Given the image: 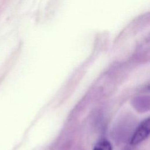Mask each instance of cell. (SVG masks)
<instances>
[{
  "label": "cell",
  "instance_id": "obj_1",
  "mask_svg": "<svg viewBox=\"0 0 150 150\" xmlns=\"http://www.w3.org/2000/svg\"><path fill=\"white\" fill-rule=\"evenodd\" d=\"M150 132V120L147 118L143 120L137 127L130 138V144L137 145L146 139Z\"/></svg>",
  "mask_w": 150,
  "mask_h": 150
},
{
  "label": "cell",
  "instance_id": "obj_3",
  "mask_svg": "<svg viewBox=\"0 0 150 150\" xmlns=\"http://www.w3.org/2000/svg\"><path fill=\"white\" fill-rule=\"evenodd\" d=\"M124 150H131L129 148H125V149H124Z\"/></svg>",
  "mask_w": 150,
  "mask_h": 150
},
{
  "label": "cell",
  "instance_id": "obj_2",
  "mask_svg": "<svg viewBox=\"0 0 150 150\" xmlns=\"http://www.w3.org/2000/svg\"><path fill=\"white\" fill-rule=\"evenodd\" d=\"M93 150H112V146L107 140H101L94 146Z\"/></svg>",
  "mask_w": 150,
  "mask_h": 150
}]
</instances>
